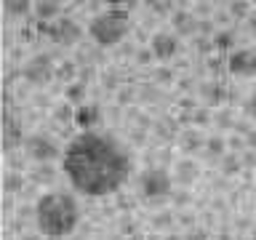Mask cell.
Instances as JSON below:
<instances>
[{
	"mask_svg": "<svg viewBox=\"0 0 256 240\" xmlns=\"http://www.w3.org/2000/svg\"><path fill=\"white\" fill-rule=\"evenodd\" d=\"M171 200H174V206H176V208H184V206H190V200H192V198H190V192H187V190H179V192H174V198H171Z\"/></svg>",
	"mask_w": 256,
	"mask_h": 240,
	"instance_id": "f546056e",
	"label": "cell"
},
{
	"mask_svg": "<svg viewBox=\"0 0 256 240\" xmlns=\"http://www.w3.org/2000/svg\"><path fill=\"white\" fill-rule=\"evenodd\" d=\"M102 83L107 86V88H118V75H115V72H104Z\"/></svg>",
	"mask_w": 256,
	"mask_h": 240,
	"instance_id": "e575fe53",
	"label": "cell"
},
{
	"mask_svg": "<svg viewBox=\"0 0 256 240\" xmlns=\"http://www.w3.org/2000/svg\"><path fill=\"white\" fill-rule=\"evenodd\" d=\"M200 99H203L208 107H219V104L224 102V88L219 83H203L200 86Z\"/></svg>",
	"mask_w": 256,
	"mask_h": 240,
	"instance_id": "2e32d148",
	"label": "cell"
},
{
	"mask_svg": "<svg viewBox=\"0 0 256 240\" xmlns=\"http://www.w3.org/2000/svg\"><path fill=\"white\" fill-rule=\"evenodd\" d=\"M142 192L147 200H166L174 195V176L163 166H152L142 174Z\"/></svg>",
	"mask_w": 256,
	"mask_h": 240,
	"instance_id": "277c9868",
	"label": "cell"
},
{
	"mask_svg": "<svg viewBox=\"0 0 256 240\" xmlns=\"http://www.w3.org/2000/svg\"><path fill=\"white\" fill-rule=\"evenodd\" d=\"M240 163L248 166V168H256V152H254V150L243 152V155H240Z\"/></svg>",
	"mask_w": 256,
	"mask_h": 240,
	"instance_id": "1f68e13d",
	"label": "cell"
},
{
	"mask_svg": "<svg viewBox=\"0 0 256 240\" xmlns=\"http://www.w3.org/2000/svg\"><path fill=\"white\" fill-rule=\"evenodd\" d=\"M24 142L27 139H24L19 123L11 120V118H6L3 120V150H14V147H19V144H24Z\"/></svg>",
	"mask_w": 256,
	"mask_h": 240,
	"instance_id": "5bb4252c",
	"label": "cell"
},
{
	"mask_svg": "<svg viewBox=\"0 0 256 240\" xmlns=\"http://www.w3.org/2000/svg\"><path fill=\"white\" fill-rule=\"evenodd\" d=\"M246 24H248V30H251V35H256V11H251V14H248Z\"/></svg>",
	"mask_w": 256,
	"mask_h": 240,
	"instance_id": "8d00e7d4",
	"label": "cell"
},
{
	"mask_svg": "<svg viewBox=\"0 0 256 240\" xmlns=\"http://www.w3.org/2000/svg\"><path fill=\"white\" fill-rule=\"evenodd\" d=\"M235 240H251V238H235Z\"/></svg>",
	"mask_w": 256,
	"mask_h": 240,
	"instance_id": "7dc6e473",
	"label": "cell"
},
{
	"mask_svg": "<svg viewBox=\"0 0 256 240\" xmlns=\"http://www.w3.org/2000/svg\"><path fill=\"white\" fill-rule=\"evenodd\" d=\"M184 240H208V232L203 227H195V230H190L187 235H184Z\"/></svg>",
	"mask_w": 256,
	"mask_h": 240,
	"instance_id": "4dcf8cb0",
	"label": "cell"
},
{
	"mask_svg": "<svg viewBox=\"0 0 256 240\" xmlns=\"http://www.w3.org/2000/svg\"><path fill=\"white\" fill-rule=\"evenodd\" d=\"M214 48L216 51H227V48H232V32H227V30L216 32L214 35Z\"/></svg>",
	"mask_w": 256,
	"mask_h": 240,
	"instance_id": "484cf974",
	"label": "cell"
},
{
	"mask_svg": "<svg viewBox=\"0 0 256 240\" xmlns=\"http://www.w3.org/2000/svg\"><path fill=\"white\" fill-rule=\"evenodd\" d=\"M155 14H174V3L171 0H152V3H147Z\"/></svg>",
	"mask_w": 256,
	"mask_h": 240,
	"instance_id": "83f0119b",
	"label": "cell"
},
{
	"mask_svg": "<svg viewBox=\"0 0 256 240\" xmlns=\"http://www.w3.org/2000/svg\"><path fill=\"white\" fill-rule=\"evenodd\" d=\"M35 222L46 238H67L75 232L80 222V208L70 192L54 190V192H46L43 198H38Z\"/></svg>",
	"mask_w": 256,
	"mask_h": 240,
	"instance_id": "7a4b0ae2",
	"label": "cell"
},
{
	"mask_svg": "<svg viewBox=\"0 0 256 240\" xmlns=\"http://www.w3.org/2000/svg\"><path fill=\"white\" fill-rule=\"evenodd\" d=\"M19 240H40V238H35V235H24V238H19Z\"/></svg>",
	"mask_w": 256,
	"mask_h": 240,
	"instance_id": "f6af8a7d",
	"label": "cell"
},
{
	"mask_svg": "<svg viewBox=\"0 0 256 240\" xmlns=\"http://www.w3.org/2000/svg\"><path fill=\"white\" fill-rule=\"evenodd\" d=\"M246 144H248L251 150H256V131H248V134H246Z\"/></svg>",
	"mask_w": 256,
	"mask_h": 240,
	"instance_id": "f35d334b",
	"label": "cell"
},
{
	"mask_svg": "<svg viewBox=\"0 0 256 240\" xmlns=\"http://www.w3.org/2000/svg\"><path fill=\"white\" fill-rule=\"evenodd\" d=\"M182 147L187 150V152L206 147V139H203V134H200L198 128H190V131H184V134H182Z\"/></svg>",
	"mask_w": 256,
	"mask_h": 240,
	"instance_id": "e0dca14e",
	"label": "cell"
},
{
	"mask_svg": "<svg viewBox=\"0 0 256 240\" xmlns=\"http://www.w3.org/2000/svg\"><path fill=\"white\" fill-rule=\"evenodd\" d=\"M158 78H160V80H171V72H166V70H160V72H158Z\"/></svg>",
	"mask_w": 256,
	"mask_h": 240,
	"instance_id": "60d3db41",
	"label": "cell"
},
{
	"mask_svg": "<svg viewBox=\"0 0 256 240\" xmlns=\"http://www.w3.org/2000/svg\"><path fill=\"white\" fill-rule=\"evenodd\" d=\"M32 6L35 3H30V0H3V11L11 16H27Z\"/></svg>",
	"mask_w": 256,
	"mask_h": 240,
	"instance_id": "ffe728a7",
	"label": "cell"
},
{
	"mask_svg": "<svg viewBox=\"0 0 256 240\" xmlns=\"http://www.w3.org/2000/svg\"><path fill=\"white\" fill-rule=\"evenodd\" d=\"M166 240H184V238H182V235H168Z\"/></svg>",
	"mask_w": 256,
	"mask_h": 240,
	"instance_id": "ee69618b",
	"label": "cell"
},
{
	"mask_svg": "<svg viewBox=\"0 0 256 240\" xmlns=\"http://www.w3.org/2000/svg\"><path fill=\"white\" fill-rule=\"evenodd\" d=\"M171 227H174V214L160 211L152 216V230H171Z\"/></svg>",
	"mask_w": 256,
	"mask_h": 240,
	"instance_id": "cb8c5ba5",
	"label": "cell"
},
{
	"mask_svg": "<svg viewBox=\"0 0 256 240\" xmlns=\"http://www.w3.org/2000/svg\"><path fill=\"white\" fill-rule=\"evenodd\" d=\"M198 6H200V8H198L200 14H208V11H211V8H208V6H211V3H198Z\"/></svg>",
	"mask_w": 256,
	"mask_h": 240,
	"instance_id": "b9f144b4",
	"label": "cell"
},
{
	"mask_svg": "<svg viewBox=\"0 0 256 240\" xmlns=\"http://www.w3.org/2000/svg\"><path fill=\"white\" fill-rule=\"evenodd\" d=\"M206 152H208L211 158H219V160H222L224 155H227V142H224L219 134L208 136V139H206Z\"/></svg>",
	"mask_w": 256,
	"mask_h": 240,
	"instance_id": "ac0fdd59",
	"label": "cell"
},
{
	"mask_svg": "<svg viewBox=\"0 0 256 240\" xmlns=\"http://www.w3.org/2000/svg\"><path fill=\"white\" fill-rule=\"evenodd\" d=\"M152 56H155V54H152V48H142V51L136 54V62H139V64H150Z\"/></svg>",
	"mask_w": 256,
	"mask_h": 240,
	"instance_id": "d6a6232c",
	"label": "cell"
},
{
	"mask_svg": "<svg viewBox=\"0 0 256 240\" xmlns=\"http://www.w3.org/2000/svg\"><path fill=\"white\" fill-rule=\"evenodd\" d=\"M251 240H256V227H254V232H251Z\"/></svg>",
	"mask_w": 256,
	"mask_h": 240,
	"instance_id": "bcb514c9",
	"label": "cell"
},
{
	"mask_svg": "<svg viewBox=\"0 0 256 240\" xmlns=\"http://www.w3.org/2000/svg\"><path fill=\"white\" fill-rule=\"evenodd\" d=\"M62 171L80 195L107 198L131 176V155L115 136L86 131L67 144L62 155Z\"/></svg>",
	"mask_w": 256,
	"mask_h": 240,
	"instance_id": "6da1fadb",
	"label": "cell"
},
{
	"mask_svg": "<svg viewBox=\"0 0 256 240\" xmlns=\"http://www.w3.org/2000/svg\"><path fill=\"white\" fill-rule=\"evenodd\" d=\"M171 27H174L176 38H190V35H195V32L200 30V22H198V16L192 11L179 8V11L171 14Z\"/></svg>",
	"mask_w": 256,
	"mask_h": 240,
	"instance_id": "30bf717a",
	"label": "cell"
},
{
	"mask_svg": "<svg viewBox=\"0 0 256 240\" xmlns=\"http://www.w3.org/2000/svg\"><path fill=\"white\" fill-rule=\"evenodd\" d=\"M32 11H35V16L43 24H51L59 19V14H62V3L59 0H38L35 6H32Z\"/></svg>",
	"mask_w": 256,
	"mask_h": 240,
	"instance_id": "4fadbf2b",
	"label": "cell"
},
{
	"mask_svg": "<svg viewBox=\"0 0 256 240\" xmlns=\"http://www.w3.org/2000/svg\"><path fill=\"white\" fill-rule=\"evenodd\" d=\"M54 120H59V123H75V110H72V104H59V107L54 110Z\"/></svg>",
	"mask_w": 256,
	"mask_h": 240,
	"instance_id": "603a6c76",
	"label": "cell"
},
{
	"mask_svg": "<svg viewBox=\"0 0 256 240\" xmlns=\"http://www.w3.org/2000/svg\"><path fill=\"white\" fill-rule=\"evenodd\" d=\"M56 179V171L51 168V163H38V168L32 171V182L38 184H51Z\"/></svg>",
	"mask_w": 256,
	"mask_h": 240,
	"instance_id": "44dd1931",
	"label": "cell"
},
{
	"mask_svg": "<svg viewBox=\"0 0 256 240\" xmlns=\"http://www.w3.org/2000/svg\"><path fill=\"white\" fill-rule=\"evenodd\" d=\"M86 96H88V88H86V83H80V80L67 83V88H64V102L72 104V107H83Z\"/></svg>",
	"mask_w": 256,
	"mask_h": 240,
	"instance_id": "9a60e30c",
	"label": "cell"
},
{
	"mask_svg": "<svg viewBox=\"0 0 256 240\" xmlns=\"http://www.w3.org/2000/svg\"><path fill=\"white\" fill-rule=\"evenodd\" d=\"M216 128H235V118H232V110H219L214 115Z\"/></svg>",
	"mask_w": 256,
	"mask_h": 240,
	"instance_id": "d4e9b609",
	"label": "cell"
},
{
	"mask_svg": "<svg viewBox=\"0 0 256 240\" xmlns=\"http://www.w3.org/2000/svg\"><path fill=\"white\" fill-rule=\"evenodd\" d=\"M24 190V176L16 174V171H8L3 176V192H8V195H16V192Z\"/></svg>",
	"mask_w": 256,
	"mask_h": 240,
	"instance_id": "d6986e66",
	"label": "cell"
},
{
	"mask_svg": "<svg viewBox=\"0 0 256 240\" xmlns=\"http://www.w3.org/2000/svg\"><path fill=\"white\" fill-rule=\"evenodd\" d=\"M211 112H208V110H195V112H192V123H195V126H208V123H211Z\"/></svg>",
	"mask_w": 256,
	"mask_h": 240,
	"instance_id": "f1b7e54d",
	"label": "cell"
},
{
	"mask_svg": "<svg viewBox=\"0 0 256 240\" xmlns=\"http://www.w3.org/2000/svg\"><path fill=\"white\" fill-rule=\"evenodd\" d=\"M251 3H246V0H235V3H230V16H235V19H248V14H251Z\"/></svg>",
	"mask_w": 256,
	"mask_h": 240,
	"instance_id": "4316f807",
	"label": "cell"
},
{
	"mask_svg": "<svg viewBox=\"0 0 256 240\" xmlns=\"http://www.w3.org/2000/svg\"><path fill=\"white\" fill-rule=\"evenodd\" d=\"M150 48H152V54H155V59L168 62V59H174V56L179 54L182 43H179V38H176L174 32H158V35L152 38Z\"/></svg>",
	"mask_w": 256,
	"mask_h": 240,
	"instance_id": "9c48e42d",
	"label": "cell"
},
{
	"mask_svg": "<svg viewBox=\"0 0 256 240\" xmlns=\"http://www.w3.org/2000/svg\"><path fill=\"white\" fill-rule=\"evenodd\" d=\"M198 32H203V35H208V32H214L211 22H200V30H198Z\"/></svg>",
	"mask_w": 256,
	"mask_h": 240,
	"instance_id": "ab89813d",
	"label": "cell"
},
{
	"mask_svg": "<svg viewBox=\"0 0 256 240\" xmlns=\"http://www.w3.org/2000/svg\"><path fill=\"white\" fill-rule=\"evenodd\" d=\"M227 70L232 72V75H240V78L256 75V51H251V48L232 51L230 59H227Z\"/></svg>",
	"mask_w": 256,
	"mask_h": 240,
	"instance_id": "ba28073f",
	"label": "cell"
},
{
	"mask_svg": "<svg viewBox=\"0 0 256 240\" xmlns=\"http://www.w3.org/2000/svg\"><path fill=\"white\" fill-rule=\"evenodd\" d=\"M56 75L54 72V59L48 54H38L24 64V80L32 86H46L51 83V78Z\"/></svg>",
	"mask_w": 256,
	"mask_h": 240,
	"instance_id": "52a82bcc",
	"label": "cell"
},
{
	"mask_svg": "<svg viewBox=\"0 0 256 240\" xmlns=\"http://www.w3.org/2000/svg\"><path fill=\"white\" fill-rule=\"evenodd\" d=\"M118 91H120V94H118V102H120V104H128V102L134 99V91H131V88H118Z\"/></svg>",
	"mask_w": 256,
	"mask_h": 240,
	"instance_id": "836d02e7",
	"label": "cell"
},
{
	"mask_svg": "<svg viewBox=\"0 0 256 240\" xmlns=\"http://www.w3.org/2000/svg\"><path fill=\"white\" fill-rule=\"evenodd\" d=\"M243 110H246V115H248V118H256V94L246 102V107H243Z\"/></svg>",
	"mask_w": 256,
	"mask_h": 240,
	"instance_id": "d590c367",
	"label": "cell"
},
{
	"mask_svg": "<svg viewBox=\"0 0 256 240\" xmlns=\"http://www.w3.org/2000/svg\"><path fill=\"white\" fill-rule=\"evenodd\" d=\"M198 176H200V166L192 158H182L179 163L174 166V182L179 184V187H190V184H195Z\"/></svg>",
	"mask_w": 256,
	"mask_h": 240,
	"instance_id": "8fae6325",
	"label": "cell"
},
{
	"mask_svg": "<svg viewBox=\"0 0 256 240\" xmlns=\"http://www.w3.org/2000/svg\"><path fill=\"white\" fill-rule=\"evenodd\" d=\"M40 32H46L56 46H67V48L75 46L78 40L83 38V27H80L75 19H64V16H62V19H56L54 24H43Z\"/></svg>",
	"mask_w": 256,
	"mask_h": 240,
	"instance_id": "8992f818",
	"label": "cell"
},
{
	"mask_svg": "<svg viewBox=\"0 0 256 240\" xmlns=\"http://www.w3.org/2000/svg\"><path fill=\"white\" fill-rule=\"evenodd\" d=\"M128 240H144V235H139V232H136V235H131Z\"/></svg>",
	"mask_w": 256,
	"mask_h": 240,
	"instance_id": "7bdbcfd3",
	"label": "cell"
},
{
	"mask_svg": "<svg viewBox=\"0 0 256 240\" xmlns=\"http://www.w3.org/2000/svg\"><path fill=\"white\" fill-rule=\"evenodd\" d=\"M128 27H131L128 11H123V8H110V11L94 16V22L88 24V35L94 38L96 46L110 48V46H118L128 35Z\"/></svg>",
	"mask_w": 256,
	"mask_h": 240,
	"instance_id": "3957f363",
	"label": "cell"
},
{
	"mask_svg": "<svg viewBox=\"0 0 256 240\" xmlns=\"http://www.w3.org/2000/svg\"><path fill=\"white\" fill-rule=\"evenodd\" d=\"M24 150H27V155L35 163H51L59 155H64L59 150V144H56V139H51L48 134H30L27 142H24Z\"/></svg>",
	"mask_w": 256,
	"mask_h": 240,
	"instance_id": "5b68a950",
	"label": "cell"
},
{
	"mask_svg": "<svg viewBox=\"0 0 256 240\" xmlns=\"http://www.w3.org/2000/svg\"><path fill=\"white\" fill-rule=\"evenodd\" d=\"M246 144V139H240V136H232V139L227 142V147H232V150H240Z\"/></svg>",
	"mask_w": 256,
	"mask_h": 240,
	"instance_id": "74e56055",
	"label": "cell"
},
{
	"mask_svg": "<svg viewBox=\"0 0 256 240\" xmlns=\"http://www.w3.org/2000/svg\"><path fill=\"white\" fill-rule=\"evenodd\" d=\"M102 120V107L99 104H83V107L75 110V126L80 128V131H94L96 126H99Z\"/></svg>",
	"mask_w": 256,
	"mask_h": 240,
	"instance_id": "7c38bea8",
	"label": "cell"
},
{
	"mask_svg": "<svg viewBox=\"0 0 256 240\" xmlns=\"http://www.w3.org/2000/svg\"><path fill=\"white\" fill-rule=\"evenodd\" d=\"M240 168H243V163H240V155H224V158H222V174H224V176H235Z\"/></svg>",
	"mask_w": 256,
	"mask_h": 240,
	"instance_id": "7402d4cb",
	"label": "cell"
}]
</instances>
